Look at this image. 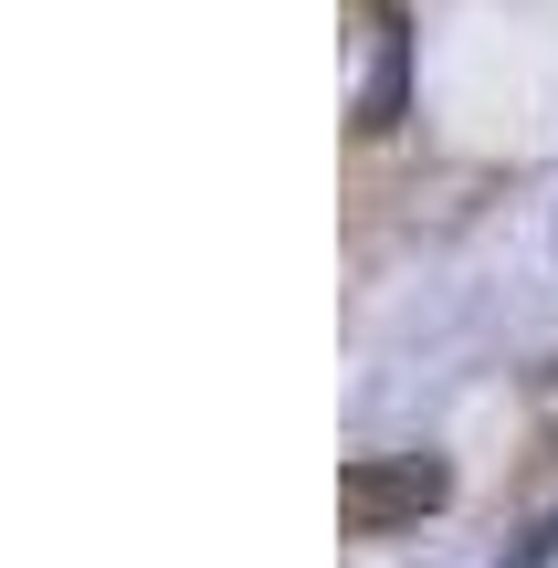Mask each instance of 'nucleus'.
Listing matches in <instances>:
<instances>
[{"label": "nucleus", "instance_id": "obj_1", "mask_svg": "<svg viewBox=\"0 0 558 568\" xmlns=\"http://www.w3.org/2000/svg\"><path fill=\"white\" fill-rule=\"evenodd\" d=\"M443 495H454L443 453H358V464L337 474V527L348 537H400V527H422V516H443Z\"/></svg>", "mask_w": 558, "mask_h": 568}, {"label": "nucleus", "instance_id": "obj_2", "mask_svg": "<svg viewBox=\"0 0 558 568\" xmlns=\"http://www.w3.org/2000/svg\"><path fill=\"white\" fill-rule=\"evenodd\" d=\"M400 116V32H379V74H369V116L358 126H390Z\"/></svg>", "mask_w": 558, "mask_h": 568}]
</instances>
